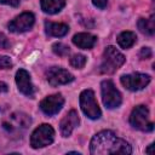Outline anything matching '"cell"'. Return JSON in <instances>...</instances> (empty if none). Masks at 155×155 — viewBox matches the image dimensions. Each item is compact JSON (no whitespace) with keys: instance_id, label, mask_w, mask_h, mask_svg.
<instances>
[{"instance_id":"cell-1","label":"cell","mask_w":155,"mask_h":155,"mask_svg":"<svg viewBox=\"0 0 155 155\" xmlns=\"http://www.w3.org/2000/svg\"><path fill=\"white\" fill-rule=\"evenodd\" d=\"M90 151L93 155L104 154H131V145L122 138H119L113 131H101L93 136L90 143Z\"/></svg>"},{"instance_id":"cell-2","label":"cell","mask_w":155,"mask_h":155,"mask_svg":"<svg viewBox=\"0 0 155 155\" xmlns=\"http://www.w3.org/2000/svg\"><path fill=\"white\" fill-rule=\"evenodd\" d=\"M125 63V56L120 53L114 46H107L103 52L99 71L102 74H113Z\"/></svg>"},{"instance_id":"cell-3","label":"cell","mask_w":155,"mask_h":155,"mask_svg":"<svg viewBox=\"0 0 155 155\" xmlns=\"http://www.w3.org/2000/svg\"><path fill=\"white\" fill-rule=\"evenodd\" d=\"M130 124L133 128L143 132H151L154 130V124L149 121V110L145 105H137L132 110L130 115Z\"/></svg>"},{"instance_id":"cell-4","label":"cell","mask_w":155,"mask_h":155,"mask_svg":"<svg viewBox=\"0 0 155 155\" xmlns=\"http://www.w3.org/2000/svg\"><path fill=\"white\" fill-rule=\"evenodd\" d=\"M53 139H54V130L52 128V126L47 124H42L38 128H35L34 132L31 133L30 145L34 149L44 148L50 145L53 142Z\"/></svg>"},{"instance_id":"cell-5","label":"cell","mask_w":155,"mask_h":155,"mask_svg":"<svg viewBox=\"0 0 155 155\" xmlns=\"http://www.w3.org/2000/svg\"><path fill=\"white\" fill-rule=\"evenodd\" d=\"M101 90H102V99H103L105 108L114 109V108L120 107V104L122 102V97L111 80L102 81Z\"/></svg>"},{"instance_id":"cell-6","label":"cell","mask_w":155,"mask_h":155,"mask_svg":"<svg viewBox=\"0 0 155 155\" xmlns=\"http://www.w3.org/2000/svg\"><path fill=\"white\" fill-rule=\"evenodd\" d=\"M80 107L84 114L92 120L99 119L102 115V111L98 107V103L96 102L92 90H84L80 93Z\"/></svg>"},{"instance_id":"cell-7","label":"cell","mask_w":155,"mask_h":155,"mask_svg":"<svg viewBox=\"0 0 155 155\" xmlns=\"http://www.w3.org/2000/svg\"><path fill=\"white\" fill-rule=\"evenodd\" d=\"M120 81L125 88L130 91H139L143 90L145 86H148V84L150 82V76L142 73H133V74L122 75Z\"/></svg>"},{"instance_id":"cell-8","label":"cell","mask_w":155,"mask_h":155,"mask_svg":"<svg viewBox=\"0 0 155 155\" xmlns=\"http://www.w3.org/2000/svg\"><path fill=\"white\" fill-rule=\"evenodd\" d=\"M46 79L51 86L56 87L59 85H65V84L71 82L74 80V76L63 68L52 67L46 71Z\"/></svg>"},{"instance_id":"cell-9","label":"cell","mask_w":155,"mask_h":155,"mask_svg":"<svg viewBox=\"0 0 155 155\" xmlns=\"http://www.w3.org/2000/svg\"><path fill=\"white\" fill-rule=\"evenodd\" d=\"M35 22V17L31 12H23L8 23V29L12 33H24L29 30Z\"/></svg>"},{"instance_id":"cell-10","label":"cell","mask_w":155,"mask_h":155,"mask_svg":"<svg viewBox=\"0 0 155 155\" xmlns=\"http://www.w3.org/2000/svg\"><path fill=\"white\" fill-rule=\"evenodd\" d=\"M63 104H64V98L62 97V94L56 93L44 98L40 102V109L42 110L44 114L52 116V115H56L62 109Z\"/></svg>"},{"instance_id":"cell-11","label":"cell","mask_w":155,"mask_h":155,"mask_svg":"<svg viewBox=\"0 0 155 155\" xmlns=\"http://www.w3.org/2000/svg\"><path fill=\"white\" fill-rule=\"evenodd\" d=\"M16 84H17V87H18L19 92H22L24 96L30 97V98L34 97L35 90H34V86L31 84L30 75L27 70H24V69L17 70V73H16Z\"/></svg>"},{"instance_id":"cell-12","label":"cell","mask_w":155,"mask_h":155,"mask_svg":"<svg viewBox=\"0 0 155 155\" xmlns=\"http://www.w3.org/2000/svg\"><path fill=\"white\" fill-rule=\"evenodd\" d=\"M80 124V119H79V114L76 113V110H70L62 120L59 124V128H61V133L63 137H69L73 132V130L75 127H78Z\"/></svg>"},{"instance_id":"cell-13","label":"cell","mask_w":155,"mask_h":155,"mask_svg":"<svg viewBox=\"0 0 155 155\" xmlns=\"http://www.w3.org/2000/svg\"><path fill=\"white\" fill-rule=\"evenodd\" d=\"M96 42H97V38L90 33H78L73 38V44L84 50L92 48Z\"/></svg>"},{"instance_id":"cell-14","label":"cell","mask_w":155,"mask_h":155,"mask_svg":"<svg viewBox=\"0 0 155 155\" xmlns=\"http://www.w3.org/2000/svg\"><path fill=\"white\" fill-rule=\"evenodd\" d=\"M45 31L48 36L62 38L69 31V27L64 23H53V22H45Z\"/></svg>"},{"instance_id":"cell-15","label":"cell","mask_w":155,"mask_h":155,"mask_svg":"<svg viewBox=\"0 0 155 155\" xmlns=\"http://www.w3.org/2000/svg\"><path fill=\"white\" fill-rule=\"evenodd\" d=\"M65 6V0H41V10L45 13L54 15Z\"/></svg>"},{"instance_id":"cell-16","label":"cell","mask_w":155,"mask_h":155,"mask_svg":"<svg viewBox=\"0 0 155 155\" xmlns=\"http://www.w3.org/2000/svg\"><path fill=\"white\" fill-rule=\"evenodd\" d=\"M116 40H117L119 46L126 50V48H130L134 45V42L137 40V36L133 31H122L121 34H119Z\"/></svg>"},{"instance_id":"cell-17","label":"cell","mask_w":155,"mask_h":155,"mask_svg":"<svg viewBox=\"0 0 155 155\" xmlns=\"http://www.w3.org/2000/svg\"><path fill=\"white\" fill-rule=\"evenodd\" d=\"M138 29L145 34V35H153L155 31V23H154V16L150 18H140L138 21Z\"/></svg>"},{"instance_id":"cell-18","label":"cell","mask_w":155,"mask_h":155,"mask_svg":"<svg viewBox=\"0 0 155 155\" xmlns=\"http://www.w3.org/2000/svg\"><path fill=\"white\" fill-rule=\"evenodd\" d=\"M86 61H87V58H86L84 54L78 53V54H74V56L70 58V65L74 67V68H76V69H81V68L85 67Z\"/></svg>"},{"instance_id":"cell-19","label":"cell","mask_w":155,"mask_h":155,"mask_svg":"<svg viewBox=\"0 0 155 155\" xmlns=\"http://www.w3.org/2000/svg\"><path fill=\"white\" fill-rule=\"evenodd\" d=\"M52 51L56 54H58L61 57H64V56H68L69 54L70 48H69V46H67V45H64L62 42H56V44L52 45Z\"/></svg>"},{"instance_id":"cell-20","label":"cell","mask_w":155,"mask_h":155,"mask_svg":"<svg viewBox=\"0 0 155 155\" xmlns=\"http://www.w3.org/2000/svg\"><path fill=\"white\" fill-rule=\"evenodd\" d=\"M12 67V61L7 56H0V69H8Z\"/></svg>"},{"instance_id":"cell-21","label":"cell","mask_w":155,"mask_h":155,"mask_svg":"<svg viewBox=\"0 0 155 155\" xmlns=\"http://www.w3.org/2000/svg\"><path fill=\"white\" fill-rule=\"evenodd\" d=\"M151 56H153V52H151V48H149V47H143L139 52L140 59H149V58H151Z\"/></svg>"},{"instance_id":"cell-22","label":"cell","mask_w":155,"mask_h":155,"mask_svg":"<svg viewBox=\"0 0 155 155\" xmlns=\"http://www.w3.org/2000/svg\"><path fill=\"white\" fill-rule=\"evenodd\" d=\"M11 42L4 33H0V48H10Z\"/></svg>"},{"instance_id":"cell-23","label":"cell","mask_w":155,"mask_h":155,"mask_svg":"<svg viewBox=\"0 0 155 155\" xmlns=\"http://www.w3.org/2000/svg\"><path fill=\"white\" fill-rule=\"evenodd\" d=\"M92 2H93V5H94L96 7H98V8L103 10V8H105V7H107L108 0H92Z\"/></svg>"},{"instance_id":"cell-24","label":"cell","mask_w":155,"mask_h":155,"mask_svg":"<svg viewBox=\"0 0 155 155\" xmlns=\"http://www.w3.org/2000/svg\"><path fill=\"white\" fill-rule=\"evenodd\" d=\"M21 0H0V4H5V5H10L13 7H17L19 5Z\"/></svg>"},{"instance_id":"cell-25","label":"cell","mask_w":155,"mask_h":155,"mask_svg":"<svg viewBox=\"0 0 155 155\" xmlns=\"http://www.w3.org/2000/svg\"><path fill=\"white\" fill-rule=\"evenodd\" d=\"M7 91H8V86H7L5 82L0 81V93H5V92H7Z\"/></svg>"},{"instance_id":"cell-26","label":"cell","mask_w":155,"mask_h":155,"mask_svg":"<svg viewBox=\"0 0 155 155\" xmlns=\"http://www.w3.org/2000/svg\"><path fill=\"white\" fill-rule=\"evenodd\" d=\"M147 153H151V145H149V148L147 149Z\"/></svg>"}]
</instances>
